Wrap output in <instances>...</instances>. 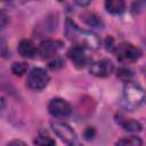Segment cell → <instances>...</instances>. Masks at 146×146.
Returning <instances> with one entry per match:
<instances>
[{"instance_id": "cell-1", "label": "cell", "mask_w": 146, "mask_h": 146, "mask_svg": "<svg viewBox=\"0 0 146 146\" xmlns=\"http://www.w3.org/2000/svg\"><path fill=\"white\" fill-rule=\"evenodd\" d=\"M66 36L74 43V46L81 47L83 49H98L100 44L99 38L91 31H86L79 27L75 22L67 18L65 25Z\"/></svg>"}, {"instance_id": "cell-2", "label": "cell", "mask_w": 146, "mask_h": 146, "mask_svg": "<svg viewBox=\"0 0 146 146\" xmlns=\"http://www.w3.org/2000/svg\"><path fill=\"white\" fill-rule=\"evenodd\" d=\"M123 98L128 107L136 108V107H139L144 103L145 94L140 86L128 82L123 90Z\"/></svg>"}, {"instance_id": "cell-3", "label": "cell", "mask_w": 146, "mask_h": 146, "mask_svg": "<svg viewBox=\"0 0 146 146\" xmlns=\"http://www.w3.org/2000/svg\"><path fill=\"white\" fill-rule=\"evenodd\" d=\"M48 82H49V75L46 72V70L41 67H34L27 74L26 84L32 90H35V91L42 90L43 88H46Z\"/></svg>"}, {"instance_id": "cell-4", "label": "cell", "mask_w": 146, "mask_h": 146, "mask_svg": "<svg viewBox=\"0 0 146 146\" xmlns=\"http://www.w3.org/2000/svg\"><path fill=\"white\" fill-rule=\"evenodd\" d=\"M115 55H116V57H117V59L120 62L129 63V62L137 60L140 57L141 51H140V49L138 47L133 46L132 43L123 42V43H120L119 46H116Z\"/></svg>"}, {"instance_id": "cell-5", "label": "cell", "mask_w": 146, "mask_h": 146, "mask_svg": "<svg viewBox=\"0 0 146 146\" xmlns=\"http://www.w3.org/2000/svg\"><path fill=\"white\" fill-rule=\"evenodd\" d=\"M51 128H52V131L64 143L68 144L70 146H73L76 144V135L68 124H66L64 122H52Z\"/></svg>"}, {"instance_id": "cell-6", "label": "cell", "mask_w": 146, "mask_h": 146, "mask_svg": "<svg viewBox=\"0 0 146 146\" xmlns=\"http://www.w3.org/2000/svg\"><path fill=\"white\" fill-rule=\"evenodd\" d=\"M48 112L56 117L67 116L72 112V107L70 103H67L63 98H52L48 103Z\"/></svg>"}, {"instance_id": "cell-7", "label": "cell", "mask_w": 146, "mask_h": 146, "mask_svg": "<svg viewBox=\"0 0 146 146\" xmlns=\"http://www.w3.org/2000/svg\"><path fill=\"white\" fill-rule=\"evenodd\" d=\"M90 73L97 78H107L114 71V64L110 59H100L94 62L89 68Z\"/></svg>"}, {"instance_id": "cell-8", "label": "cell", "mask_w": 146, "mask_h": 146, "mask_svg": "<svg viewBox=\"0 0 146 146\" xmlns=\"http://www.w3.org/2000/svg\"><path fill=\"white\" fill-rule=\"evenodd\" d=\"M63 42L58 40H46L42 41L38 48V54L42 58H51L58 54V51L62 49Z\"/></svg>"}, {"instance_id": "cell-9", "label": "cell", "mask_w": 146, "mask_h": 146, "mask_svg": "<svg viewBox=\"0 0 146 146\" xmlns=\"http://www.w3.org/2000/svg\"><path fill=\"white\" fill-rule=\"evenodd\" d=\"M67 56L70 58V60L73 63V65L78 68H82L88 64V56L86 55V49L78 47V46H73L68 49L67 51Z\"/></svg>"}, {"instance_id": "cell-10", "label": "cell", "mask_w": 146, "mask_h": 146, "mask_svg": "<svg viewBox=\"0 0 146 146\" xmlns=\"http://www.w3.org/2000/svg\"><path fill=\"white\" fill-rule=\"evenodd\" d=\"M17 51L24 58H34L38 54V48L30 39H23L17 46Z\"/></svg>"}, {"instance_id": "cell-11", "label": "cell", "mask_w": 146, "mask_h": 146, "mask_svg": "<svg viewBox=\"0 0 146 146\" xmlns=\"http://www.w3.org/2000/svg\"><path fill=\"white\" fill-rule=\"evenodd\" d=\"M105 8L111 14H121L125 8V2L122 0H107Z\"/></svg>"}, {"instance_id": "cell-12", "label": "cell", "mask_w": 146, "mask_h": 146, "mask_svg": "<svg viewBox=\"0 0 146 146\" xmlns=\"http://www.w3.org/2000/svg\"><path fill=\"white\" fill-rule=\"evenodd\" d=\"M115 146H143V140L137 136H130L119 139Z\"/></svg>"}, {"instance_id": "cell-13", "label": "cell", "mask_w": 146, "mask_h": 146, "mask_svg": "<svg viewBox=\"0 0 146 146\" xmlns=\"http://www.w3.org/2000/svg\"><path fill=\"white\" fill-rule=\"evenodd\" d=\"M83 22H86L88 25L92 26V27H100L103 25L102 19L94 13H86L83 15H81Z\"/></svg>"}, {"instance_id": "cell-14", "label": "cell", "mask_w": 146, "mask_h": 146, "mask_svg": "<svg viewBox=\"0 0 146 146\" xmlns=\"http://www.w3.org/2000/svg\"><path fill=\"white\" fill-rule=\"evenodd\" d=\"M121 125L125 131H129V132H139L141 130L140 122H138L136 120H132V119H128V120L122 121Z\"/></svg>"}, {"instance_id": "cell-15", "label": "cell", "mask_w": 146, "mask_h": 146, "mask_svg": "<svg viewBox=\"0 0 146 146\" xmlns=\"http://www.w3.org/2000/svg\"><path fill=\"white\" fill-rule=\"evenodd\" d=\"M34 144L36 146H55L56 145L55 140L49 135H46V133L38 135L34 139Z\"/></svg>"}, {"instance_id": "cell-16", "label": "cell", "mask_w": 146, "mask_h": 146, "mask_svg": "<svg viewBox=\"0 0 146 146\" xmlns=\"http://www.w3.org/2000/svg\"><path fill=\"white\" fill-rule=\"evenodd\" d=\"M27 68H29L27 64L23 63V62H16L11 65V72H13V74H15L17 76L24 75L27 72Z\"/></svg>"}, {"instance_id": "cell-17", "label": "cell", "mask_w": 146, "mask_h": 146, "mask_svg": "<svg viewBox=\"0 0 146 146\" xmlns=\"http://www.w3.org/2000/svg\"><path fill=\"white\" fill-rule=\"evenodd\" d=\"M117 78L124 82H130V80L132 78V72L128 67H120L117 70Z\"/></svg>"}, {"instance_id": "cell-18", "label": "cell", "mask_w": 146, "mask_h": 146, "mask_svg": "<svg viewBox=\"0 0 146 146\" xmlns=\"http://www.w3.org/2000/svg\"><path fill=\"white\" fill-rule=\"evenodd\" d=\"M7 23H8V16L3 10L0 9V30H2L7 25Z\"/></svg>"}, {"instance_id": "cell-19", "label": "cell", "mask_w": 146, "mask_h": 146, "mask_svg": "<svg viewBox=\"0 0 146 146\" xmlns=\"http://www.w3.org/2000/svg\"><path fill=\"white\" fill-rule=\"evenodd\" d=\"M7 146H26V144L21 139H14L7 144Z\"/></svg>"}, {"instance_id": "cell-20", "label": "cell", "mask_w": 146, "mask_h": 146, "mask_svg": "<svg viewBox=\"0 0 146 146\" xmlns=\"http://www.w3.org/2000/svg\"><path fill=\"white\" fill-rule=\"evenodd\" d=\"M3 107H5V98L2 96H0V113L2 112Z\"/></svg>"}, {"instance_id": "cell-21", "label": "cell", "mask_w": 146, "mask_h": 146, "mask_svg": "<svg viewBox=\"0 0 146 146\" xmlns=\"http://www.w3.org/2000/svg\"><path fill=\"white\" fill-rule=\"evenodd\" d=\"M73 146H80V145H79V144L76 143V144H75V145H73Z\"/></svg>"}]
</instances>
